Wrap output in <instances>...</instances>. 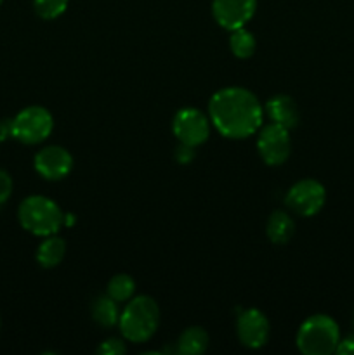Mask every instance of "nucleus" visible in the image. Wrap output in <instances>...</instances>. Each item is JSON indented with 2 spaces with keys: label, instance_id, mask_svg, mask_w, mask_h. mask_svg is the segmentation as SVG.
Wrapping results in <instances>:
<instances>
[{
  "label": "nucleus",
  "instance_id": "nucleus-10",
  "mask_svg": "<svg viewBox=\"0 0 354 355\" xmlns=\"http://www.w3.org/2000/svg\"><path fill=\"white\" fill-rule=\"evenodd\" d=\"M239 342L248 349H260L269 340V321L257 309H248L239 314L236 322Z\"/></svg>",
  "mask_w": 354,
  "mask_h": 355
},
{
  "label": "nucleus",
  "instance_id": "nucleus-16",
  "mask_svg": "<svg viewBox=\"0 0 354 355\" xmlns=\"http://www.w3.org/2000/svg\"><path fill=\"white\" fill-rule=\"evenodd\" d=\"M92 319L97 324L104 326V328H111L120 319V311H118V302L113 300L110 295L96 298L92 304Z\"/></svg>",
  "mask_w": 354,
  "mask_h": 355
},
{
  "label": "nucleus",
  "instance_id": "nucleus-21",
  "mask_svg": "<svg viewBox=\"0 0 354 355\" xmlns=\"http://www.w3.org/2000/svg\"><path fill=\"white\" fill-rule=\"evenodd\" d=\"M12 194V179L6 170H0V205L6 203Z\"/></svg>",
  "mask_w": 354,
  "mask_h": 355
},
{
  "label": "nucleus",
  "instance_id": "nucleus-7",
  "mask_svg": "<svg viewBox=\"0 0 354 355\" xmlns=\"http://www.w3.org/2000/svg\"><path fill=\"white\" fill-rule=\"evenodd\" d=\"M326 191L318 180L304 179L295 182L287 194V205L294 214L302 217H312L323 208Z\"/></svg>",
  "mask_w": 354,
  "mask_h": 355
},
{
  "label": "nucleus",
  "instance_id": "nucleus-1",
  "mask_svg": "<svg viewBox=\"0 0 354 355\" xmlns=\"http://www.w3.org/2000/svg\"><path fill=\"white\" fill-rule=\"evenodd\" d=\"M264 111L259 99L243 87L217 90L208 103V118L228 139H246L257 134L262 125Z\"/></svg>",
  "mask_w": 354,
  "mask_h": 355
},
{
  "label": "nucleus",
  "instance_id": "nucleus-18",
  "mask_svg": "<svg viewBox=\"0 0 354 355\" xmlns=\"http://www.w3.org/2000/svg\"><path fill=\"white\" fill-rule=\"evenodd\" d=\"M135 291V281L132 279L128 274H117L110 279L108 283V295H110L113 300H117L118 304L121 302H128L134 297Z\"/></svg>",
  "mask_w": 354,
  "mask_h": 355
},
{
  "label": "nucleus",
  "instance_id": "nucleus-25",
  "mask_svg": "<svg viewBox=\"0 0 354 355\" xmlns=\"http://www.w3.org/2000/svg\"><path fill=\"white\" fill-rule=\"evenodd\" d=\"M0 3H2V0H0Z\"/></svg>",
  "mask_w": 354,
  "mask_h": 355
},
{
  "label": "nucleus",
  "instance_id": "nucleus-11",
  "mask_svg": "<svg viewBox=\"0 0 354 355\" xmlns=\"http://www.w3.org/2000/svg\"><path fill=\"white\" fill-rule=\"evenodd\" d=\"M71 168V155L61 146H47L35 155V170L47 180L65 179Z\"/></svg>",
  "mask_w": 354,
  "mask_h": 355
},
{
  "label": "nucleus",
  "instance_id": "nucleus-14",
  "mask_svg": "<svg viewBox=\"0 0 354 355\" xmlns=\"http://www.w3.org/2000/svg\"><path fill=\"white\" fill-rule=\"evenodd\" d=\"M65 239L54 234L47 236V239H45L37 250V262L40 263L42 267H45V269H51V267H56L61 263V260L65 259Z\"/></svg>",
  "mask_w": 354,
  "mask_h": 355
},
{
  "label": "nucleus",
  "instance_id": "nucleus-19",
  "mask_svg": "<svg viewBox=\"0 0 354 355\" xmlns=\"http://www.w3.org/2000/svg\"><path fill=\"white\" fill-rule=\"evenodd\" d=\"M68 2L69 0H33V7L42 19H56L65 12Z\"/></svg>",
  "mask_w": 354,
  "mask_h": 355
},
{
  "label": "nucleus",
  "instance_id": "nucleus-20",
  "mask_svg": "<svg viewBox=\"0 0 354 355\" xmlns=\"http://www.w3.org/2000/svg\"><path fill=\"white\" fill-rule=\"evenodd\" d=\"M97 354H101V355L125 354V345H124V342H121V340H117V338L104 340V342L99 345V349H97Z\"/></svg>",
  "mask_w": 354,
  "mask_h": 355
},
{
  "label": "nucleus",
  "instance_id": "nucleus-3",
  "mask_svg": "<svg viewBox=\"0 0 354 355\" xmlns=\"http://www.w3.org/2000/svg\"><path fill=\"white\" fill-rule=\"evenodd\" d=\"M17 218L24 231L42 238L56 234L65 222V215L58 203L45 196H28L21 201Z\"/></svg>",
  "mask_w": 354,
  "mask_h": 355
},
{
  "label": "nucleus",
  "instance_id": "nucleus-15",
  "mask_svg": "<svg viewBox=\"0 0 354 355\" xmlns=\"http://www.w3.org/2000/svg\"><path fill=\"white\" fill-rule=\"evenodd\" d=\"M208 347V335L200 326H191L184 329L177 342V352L183 355H198Z\"/></svg>",
  "mask_w": 354,
  "mask_h": 355
},
{
  "label": "nucleus",
  "instance_id": "nucleus-9",
  "mask_svg": "<svg viewBox=\"0 0 354 355\" xmlns=\"http://www.w3.org/2000/svg\"><path fill=\"white\" fill-rule=\"evenodd\" d=\"M257 9V0H214L212 14L219 26L233 31L243 28L253 17Z\"/></svg>",
  "mask_w": 354,
  "mask_h": 355
},
{
  "label": "nucleus",
  "instance_id": "nucleus-13",
  "mask_svg": "<svg viewBox=\"0 0 354 355\" xmlns=\"http://www.w3.org/2000/svg\"><path fill=\"white\" fill-rule=\"evenodd\" d=\"M295 232V222L287 211L276 210L271 214L266 225V234L274 245H285L292 239Z\"/></svg>",
  "mask_w": 354,
  "mask_h": 355
},
{
  "label": "nucleus",
  "instance_id": "nucleus-17",
  "mask_svg": "<svg viewBox=\"0 0 354 355\" xmlns=\"http://www.w3.org/2000/svg\"><path fill=\"white\" fill-rule=\"evenodd\" d=\"M255 37H253L248 30H245V26L231 31V37H229V49H231V52L238 59H248L250 55H253V52H255Z\"/></svg>",
  "mask_w": 354,
  "mask_h": 355
},
{
  "label": "nucleus",
  "instance_id": "nucleus-8",
  "mask_svg": "<svg viewBox=\"0 0 354 355\" xmlns=\"http://www.w3.org/2000/svg\"><path fill=\"white\" fill-rule=\"evenodd\" d=\"M257 149L259 155L267 165L278 166L283 165L288 159L292 151V141L288 128L281 127L278 123H269L260 130L257 139Z\"/></svg>",
  "mask_w": 354,
  "mask_h": 355
},
{
  "label": "nucleus",
  "instance_id": "nucleus-23",
  "mask_svg": "<svg viewBox=\"0 0 354 355\" xmlns=\"http://www.w3.org/2000/svg\"><path fill=\"white\" fill-rule=\"evenodd\" d=\"M335 352L340 355H354V335L347 336L346 340L339 342V347H337Z\"/></svg>",
  "mask_w": 354,
  "mask_h": 355
},
{
  "label": "nucleus",
  "instance_id": "nucleus-6",
  "mask_svg": "<svg viewBox=\"0 0 354 355\" xmlns=\"http://www.w3.org/2000/svg\"><path fill=\"white\" fill-rule=\"evenodd\" d=\"M172 132L180 144L196 148L210 135V118L196 107H184L174 116Z\"/></svg>",
  "mask_w": 354,
  "mask_h": 355
},
{
  "label": "nucleus",
  "instance_id": "nucleus-2",
  "mask_svg": "<svg viewBox=\"0 0 354 355\" xmlns=\"http://www.w3.org/2000/svg\"><path fill=\"white\" fill-rule=\"evenodd\" d=\"M160 324L158 304L151 297H135L128 300L118 319L121 336L132 343H144L156 333Z\"/></svg>",
  "mask_w": 354,
  "mask_h": 355
},
{
  "label": "nucleus",
  "instance_id": "nucleus-4",
  "mask_svg": "<svg viewBox=\"0 0 354 355\" xmlns=\"http://www.w3.org/2000/svg\"><path fill=\"white\" fill-rule=\"evenodd\" d=\"M339 342V326L325 314L305 319L297 333V349L305 355H328L335 352Z\"/></svg>",
  "mask_w": 354,
  "mask_h": 355
},
{
  "label": "nucleus",
  "instance_id": "nucleus-5",
  "mask_svg": "<svg viewBox=\"0 0 354 355\" xmlns=\"http://www.w3.org/2000/svg\"><path fill=\"white\" fill-rule=\"evenodd\" d=\"M52 128V114L42 106H30L12 120V137L23 144H38L51 135Z\"/></svg>",
  "mask_w": 354,
  "mask_h": 355
},
{
  "label": "nucleus",
  "instance_id": "nucleus-12",
  "mask_svg": "<svg viewBox=\"0 0 354 355\" xmlns=\"http://www.w3.org/2000/svg\"><path fill=\"white\" fill-rule=\"evenodd\" d=\"M266 111L274 123L281 125L288 130L298 125L301 114H298L297 103L290 96H276L269 99L266 104Z\"/></svg>",
  "mask_w": 354,
  "mask_h": 355
},
{
  "label": "nucleus",
  "instance_id": "nucleus-24",
  "mask_svg": "<svg viewBox=\"0 0 354 355\" xmlns=\"http://www.w3.org/2000/svg\"><path fill=\"white\" fill-rule=\"evenodd\" d=\"M12 135V120H0V144Z\"/></svg>",
  "mask_w": 354,
  "mask_h": 355
},
{
  "label": "nucleus",
  "instance_id": "nucleus-22",
  "mask_svg": "<svg viewBox=\"0 0 354 355\" xmlns=\"http://www.w3.org/2000/svg\"><path fill=\"white\" fill-rule=\"evenodd\" d=\"M194 158V148L193 146H186V144H180L176 151V159L179 163H189L193 162Z\"/></svg>",
  "mask_w": 354,
  "mask_h": 355
}]
</instances>
